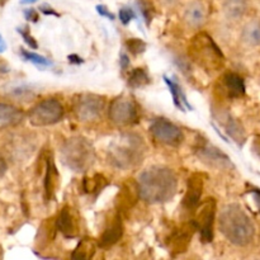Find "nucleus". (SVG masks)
<instances>
[{"instance_id":"nucleus-1","label":"nucleus","mask_w":260,"mask_h":260,"mask_svg":"<svg viewBox=\"0 0 260 260\" xmlns=\"http://www.w3.org/2000/svg\"><path fill=\"white\" fill-rule=\"evenodd\" d=\"M140 197L146 202L165 203L177 193L178 178L168 167H151L139 175Z\"/></svg>"},{"instance_id":"nucleus-2","label":"nucleus","mask_w":260,"mask_h":260,"mask_svg":"<svg viewBox=\"0 0 260 260\" xmlns=\"http://www.w3.org/2000/svg\"><path fill=\"white\" fill-rule=\"evenodd\" d=\"M218 226L222 235L236 246L249 245L255 236L253 221L238 203L226 205L221 210Z\"/></svg>"},{"instance_id":"nucleus-3","label":"nucleus","mask_w":260,"mask_h":260,"mask_svg":"<svg viewBox=\"0 0 260 260\" xmlns=\"http://www.w3.org/2000/svg\"><path fill=\"white\" fill-rule=\"evenodd\" d=\"M144 140L136 134H122L109 146V161L118 169L136 167L145 154Z\"/></svg>"},{"instance_id":"nucleus-4","label":"nucleus","mask_w":260,"mask_h":260,"mask_svg":"<svg viewBox=\"0 0 260 260\" xmlns=\"http://www.w3.org/2000/svg\"><path fill=\"white\" fill-rule=\"evenodd\" d=\"M61 161L76 173H84L93 165L95 159L94 147L84 137H70L60 147Z\"/></svg>"},{"instance_id":"nucleus-5","label":"nucleus","mask_w":260,"mask_h":260,"mask_svg":"<svg viewBox=\"0 0 260 260\" xmlns=\"http://www.w3.org/2000/svg\"><path fill=\"white\" fill-rule=\"evenodd\" d=\"M189 56L198 66L206 70H220L225 63L222 51L212 37L205 32L194 36L189 46Z\"/></svg>"},{"instance_id":"nucleus-6","label":"nucleus","mask_w":260,"mask_h":260,"mask_svg":"<svg viewBox=\"0 0 260 260\" xmlns=\"http://www.w3.org/2000/svg\"><path fill=\"white\" fill-rule=\"evenodd\" d=\"M63 117V107L57 99H45L36 104L28 113V119L35 127H45L60 122Z\"/></svg>"},{"instance_id":"nucleus-7","label":"nucleus","mask_w":260,"mask_h":260,"mask_svg":"<svg viewBox=\"0 0 260 260\" xmlns=\"http://www.w3.org/2000/svg\"><path fill=\"white\" fill-rule=\"evenodd\" d=\"M216 215V201L215 198H207L196 208L194 222L201 241L208 244L213 240V221Z\"/></svg>"},{"instance_id":"nucleus-8","label":"nucleus","mask_w":260,"mask_h":260,"mask_svg":"<svg viewBox=\"0 0 260 260\" xmlns=\"http://www.w3.org/2000/svg\"><path fill=\"white\" fill-rule=\"evenodd\" d=\"M109 119L119 127L136 123L139 119L137 106L129 96H117L109 106Z\"/></svg>"},{"instance_id":"nucleus-9","label":"nucleus","mask_w":260,"mask_h":260,"mask_svg":"<svg viewBox=\"0 0 260 260\" xmlns=\"http://www.w3.org/2000/svg\"><path fill=\"white\" fill-rule=\"evenodd\" d=\"M106 108V99L95 94H83L74 103V112L81 122H94Z\"/></svg>"},{"instance_id":"nucleus-10","label":"nucleus","mask_w":260,"mask_h":260,"mask_svg":"<svg viewBox=\"0 0 260 260\" xmlns=\"http://www.w3.org/2000/svg\"><path fill=\"white\" fill-rule=\"evenodd\" d=\"M196 154L202 162L211 168L218 170H231L235 169V164L230 160V157L221 151L218 147L211 145L207 140H201L200 144L196 146Z\"/></svg>"},{"instance_id":"nucleus-11","label":"nucleus","mask_w":260,"mask_h":260,"mask_svg":"<svg viewBox=\"0 0 260 260\" xmlns=\"http://www.w3.org/2000/svg\"><path fill=\"white\" fill-rule=\"evenodd\" d=\"M150 132L155 140L162 144L177 146L183 141V132L177 124L165 118H156L150 126Z\"/></svg>"},{"instance_id":"nucleus-12","label":"nucleus","mask_w":260,"mask_h":260,"mask_svg":"<svg viewBox=\"0 0 260 260\" xmlns=\"http://www.w3.org/2000/svg\"><path fill=\"white\" fill-rule=\"evenodd\" d=\"M205 174L203 173H194L190 175L187 183V192L183 198V208L187 211H196L201 202V197L203 193L205 185Z\"/></svg>"},{"instance_id":"nucleus-13","label":"nucleus","mask_w":260,"mask_h":260,"mask_svg":"<svg viewBox=\"0 0 260 260\" xmlns=\"http://www.w3.org/2000/svg\"><path fill=\"white\" fill-rule=\"evenodd\" d=\"M139 198H141L140 197L139 183L131 179L126 180V182L121 185L118 197H117L116 205L119 213L128 212V211L136 205Z\"/></svg>"},{"instance_id":"nucleus-14","label":"nucleus","mask_w":260,"mask_h":260,"mask_svg":"<svg viewBox=\"0 0 260 260\" xmlns=\"http://www.w3.org/2000/svg\"><path fill=\"white\" fill-rule=\"evenodd\" d=\"M196 230H197V228H196L193 221L192 222L184 223L179 229H177L169 238L170 251L177 254L185 253Z\"/></svg>"},{"instance_id":"nucleus-15","label":"nucleus","mask_w":260,"mask_h":260,"mask_svg":"<svg viewBox=\"0 0 260 260\" xmlns=\"http://www.w3.org/2000/svg\"><path fill=\"white\" fill-rule=\"evenodd\" d=\"M56 230L60 231L65 238H75L76 233H78V225H76V220L74 217L71 208L68 206L61 210L58 213V217L55 222Z\"/></svg>"},{"instance_id":"nucleus-16","label":"nucleus","mask_w":260,"mask_h":260,"mask_svg":"<svg viewBox=\"0 0 260 260\" xmlns=\"http://www.w3.org/2000/svg\"><path fill=\"white\" fill-rule=\"evenodd\" d=\"M123 235V223L121 221V215H117L113 220L109 222L107 226L104 233L102 234L101 240H99V245L102 248H109V246L114 245L118 243L119 239Z\"/></svg>"},{"instance_id":"nucleus-17","label":"nucleus","mask_w":260,"mask_h":260,"mask_svg":"<svg viewBox=\"0 0 260 260\" xmlns=\"http://www.w3.org/2000/svg\"><path fill=\"white\" fill-rule=\"evenodd\" d=\"M58 179H60V175H58L57 168H56L55 161H53V157L47 156L46 160V175H45V198L46 201H51L55 196L56 189L58 187Z\"/></svg>"},{"instance_id":"nucleus-18","label":"nucleus","mask_w":260,"mask_h":260,"mask_svg":"<svg viewBox=\"0 0 260 260\" xmlns=\"http://www.w3.org/2000/svg\"><path fill=\"white\" fill-rule=\"evenodd\" d=\"M23 118H24V113L19 108L10 104L0 103V129L17 126L23 121Z\"/></svg>"},{"instance_id":"nucleus-19","label":"nucleus","mask_w":260,"mask_h":260,"mask_svg":"<svg viewBox=\"0 0 260 260\" xmlns=\"http://www.w3.org/2000/svg\"><path fill=\"white\" fill-rule=\"evenodd\" d=\"M206 9L202 3L193 2L187 7L184 12V20L192 28H198L206 22Z\"/></svg>"},{"instance_id":"nucleus-20","label":"nucleus","mask_w":260,"mask_h":260,"mask_svg":"<svg viewBox=\"0 0 260 260\" xmlns=\"http://www.w3.org/2000/svg\"><path fill=\"white\" fill-rule=\"evenodd\" d=\"M223 86L231 98H241L245 94V83L240 75L235 73H228L223 75Z\"/></svg>"},{"instance_id":"nucleus-21","label":"nucleus","mask_w":260,"mask_h":260,"mask_svg":"<svg viewBox=\"0 0 260 260\" xmlns=\"http://www.w3.org/2000/svg\"><path fill=\"white\" fill-rule=\"evenodd\" d=\"M248 10L246 0H225L222 4V12L230 20H239L245 15Z\"/></svg>"},{"instance_id":"nucleus-22","label":"nucleus","mask_w":260,"mask_h":260,"mask_svg":"<svg viewBox=\"0 0 260 260\" xmlns=\"http://www.w3.org/2000/svg\"><path fill=\"white\" fill-rule=\"evenodd\" d=\"M223 126H225V131L236 142V145L239 147H243L246 141V132L244 129L243 124L231 116H228V119L223 122Z\"/></svg>"},{"instance_id":"nucleus-23","label":"nucleus","mask_w":260,"mask_h":260,"mask_svg":"<svg viewBox=\"0 0 260 260\" xmlns=\"http://www.w3.org/2000/svg\"><path fill=\"white\" fill-rule=\"evenodd\" d=\"M164 81L167 83L168 88H169L170 93H172L173 95V102H174L175 107H177L178 109H180V111L184 112V107H187L188 109H193V107L190 106L189 102H188L187 96H185L184 91H183V89L180 88L179 84L177 83V81L174 80H170L168 76H164Z\"/></svg>"},{"instance_id":"nucleus-24","label":"nucleus","mask_w":260,"mask_h":260,"mask_svg":"<svg viewBox=\"0 0 260 260\" xmlns=\"http://www.w3.org/2000/svg\"><path fill=\"white\" fill-rule=\"evenodd\" d=\"M241 38L249 46H260V20H250L246 23L241 32Z\"/></svg>"},{"instance_id":"nucleus-25","label":"nucleus","mask_w":260,"mask_h":260,"mask_svg":"<svg viewBox=\"0 0 260 260\" xmlns=\"http://www.w3.org/2000/svg\"><path fill=\"white\" fill-rule=\"evenodd\" d=\"M107 185V180L103 175L95 174L91 178H84L83 180V189L88 194L96 196L99 192H102L104 187Z\"/></svg>"},{"instance_id":"nucleus-26","label":"nucleus","mask_w":260,"mask_h":260,"mask_svg":"<svg viewBox=\"0 0 260 260\" xmlns=\"http://www.w3.org/2000/svg\"><path fill=\"white\" fill-rule=\"evenodd\" d=\"M95 253V245L91 239H83L74 250L71 258L73 259H90Z\"/></svg>"},{"instance_id":"nucleus-27","label":"nucleus","mask_w":260,"mask_h":260,"mask_svg":"<svg viewBox=\"0 0 260 260\" xmlns=\"http://www.w3.org/2000/svg\"><path fill=\"white\" fill-rule=\"evenodd\" d=\"M150 76L147 74V71L142 68L134 69L129 74L128 78V85L134 89L142 88V86H146L150 84Z\"/></svg>"},{"instance_id":"nucleus-28","label":"nucleus","mask_w":260,"mask_h":260,"mask_svg":"<svg viewBox=\"0 0 260 260\" xmlns=\"http://www.w3.org/2000/svg\"><path fill=\"white\" fill-rule=\"evenodd\" d=\"M20 53H22V56L24 60L30 61V62L35 63V65H37V66H50L51 63H52L50 60H47L46 57H43V56L37 55V53H35V52H29V51L24 50V48H22V50H20Z\"/></svg>"},{"instance_id":"nucleus-29","label":"nucleus","mask_w":260,"mask_h":260,"mask_svg":"<svg viewBox=\"0 0 260 260\" xmlns=\"http://www.w3.org/2000/svg\"><path fill=\"white\" fill-rule=\"evenodd\" d=\"M126 47L132 55H140L146 50V43L140 38H131L126 41Z\"/></svg>"},{"instance_id":"nucleus-30","label":"nucleus","mask_w":260,"mask_h":260,"mask_svg":"<svg viewBox=\"0 0 260 260\" xmlns=\"http://www.w3.org/2000/svg\"><path fill=\"white\" fill-rule=\"evenodd\" d=\"M17 30H18V33L22 36L23 41H24V42L27 43V45L29 46L30 48H35V50H36V48H38L37 41H36L35 38L30 36L29 29H28V28H17Z\"/></svg>"},{"instance_id":"nucleus-31","label":"nucleus","mask_w":260,"mask_h":260,"mask_svg":"<svg viewBox=\"0 0 260 260\" xmlns=\"http://www.w3.org/2000/svg\"><path fill=\"white\" fill-rule=\"evenodd\" d=\"M118 15H119V20H121L124 25H127L132 19L136 18V15H135L134 10H132L131 8H122V9L119 10Z\"/></svg>"},{"instance_id":"nucleus-32","label":"nucleus","mask_w":260,"mask_h":260,"mask_svg":"<svg viewBox=\"0 0 260 260\" xmlns=\"http://www.w3.org/2000/svg\"><path fill=\"white\" fill-rule=\"evenodd\" d=\"M96 12H98L102 17H106L111 20H113L114 18H116L113 13H111L108 9H107L106 5H96Z\"/></svg>"},{"instance_id":"nucleus-33","label":"nucleus","mask_w":260,"mask_h":260,"mask_svg":"<svg viewBox=\"0 0 260 260\" xmlns=\"http://www.w3.org/2000/svg\"><path fill=\"white\" fill-rule=\"evenodd\" d=\"M24 15H25V18L29 20V22H37L38 18H40V15H38V13L36 12L35 9L24 10Z\"/></svg>"},{"instance_id":"nucleus-34","label":"nucleus","mask_w":260,"mask_h":260,"mask_svg":"<svg viewBox=\"0 0 260 260\" xmlns=\"http://www.w3.org/2000/svg\"><path fill=\"white\" fill-rule=\"evenodd\" d=\"M250 194L253 196L254 202H255L256 207H258V210L260 212V189L259 188H253V189L250 190Z\"/></svg>"},{"instance_id":"nucleus-35","label":"nucleus","mask_w":260,"mask_h":260,"mask_svg":"<svg viewBox=\"0 0 260 260\" xmlns=\"http://www.w3.org/2000/svg\"><path fill=\"white\" fill-rule=\"evenodd\" d=\"M40 9H41V12H42L43 14H46V15H55V17H60V14H58L57 12H55L52 8L48 7V5H42Z\"/></svg>"},{"instance_id":"nucleus-36","label":"nucleus","mask_w":260,"mask_h":260,"mask_svg":"<svg viewBox=\"0 0 260 260\" xmlns=\"http://www.w3.org/2000/svg\"><path fill=\"white\" fill-rule=\"evenodd\" d=\"M119 61H121V68L123 69V70H126L129 65V58L127 57L124 53H121V58H119Z\"/></svg>"},{"instance_id":"nucleus-37","label":"nucleus","mask_w":260,"mask_h":260,"mask_svg":"<svg viewBox=\"0 0 260 260\" xmlns=\"http://www.w3.org/2000/svg\"><path fill=\"white\" fill-rule=\"evenodd\" d=\"M5 173H7V162H5V160L3 159V156L0 155V179L4 177Z\"/></svg>"},{"instance_id":"nucleus-38","label":"nucleus","mask_w":260,"mask_h":260,"mask_svg":"<svg viewBox=\"0 0 260 260\" xmlns=\"http://www.w3.org/2000/svg\"><path fill=\"white\" fill-rule=\"evenodd\" d=\"M253 151L255 152L256 156L260 159V137H256L255 140H254V144H253Z\"/></svg>"},{"instance_id":"nucleus-39","label":"nucleus","mask_w":260,"mask_h":260,"mask_svg":"<svg viewBox=\"0 0 260 260\" xmlns=\"http://www.w3.org/2000/svg\"><path fill=\"white\" fill-rule=\"evenodd\" d=\"M69 62L71 63H75V65H80V63H83V58L79 57L78 55H69Z\"/></svg>"},{"instance_id":"nucleus-40","label":"nucleus","mask_w":260,"mask_h":260,"mask_svg":"<svg viewBox=\"0 0 260 260\" xmlns=\"http://www.w3.org/2000/svg\"><path fill=\"white\" fill-rule=\"evenodd\" d=\"M159 2L162 3L164 5H167V7H174L178 3V0H159Z\"/></svg>"},{"instance_id":"nucleus-41","label":"nucleus","mask_w":260,"mask_h":260,"mask_svg":"<svg viewBox=\"0 0 260 260\" xmlns=\"http://www.w3.org/2000/svg\"><path fill=\"white\" fill-rule=\"evenodd\" d=\"M7 50V43H5L4 38H3V36L0 35V53H3L4 51Z\"/></svg>"},{"instance_id":"nucleus-42","label":"nucleus","mask_w":260,"mask_h":260,"mask_svg":"<svg viewBox=\"0 0 260 260\" xmlns=\"http://www.w3.org/2000/svg\"><path fill=\"white\" fill-rule=\"evenodd\" d=\"M38 0H20V4H33V3H37Z\"/></svg>"}]
</instances>
